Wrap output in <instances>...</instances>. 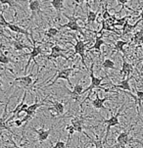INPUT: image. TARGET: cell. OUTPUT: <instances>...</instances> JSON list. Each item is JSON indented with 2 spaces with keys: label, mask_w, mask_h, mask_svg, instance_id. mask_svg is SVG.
Returning a JSON list of instances; mask_svg holds the SVG:
<instances>
[{
  "label": "cell",
  "mask_w": 143,
  "mask_h": 148,
  "mask_svg": "<svg viewBox=\"0 0 143 148\" xmlns=\"http://www.w3.org/2000/svg\"><path fill=\"white\" fill-rule=\"evenodd\" d=\"M76 10H77V7L75 8L74 13H73L72 16H69V15H67L66 13H63L64 17H66V18L69 20V22L65 25H60V29H65V27H67V29H70L73 32H79V34H81L82 36L86 37V34L83 32V29H86V27H81L77 24L79 20H83V19L81 18V17H76Z\"/></svg>",
  "instance_id": "obj_1"
},
{
  "label": "cell",
  "mask_w": 143,
  "mask_h": 148,
  "mask_svg": "<svg viewBox=\"0 0 143 148\" xmlns=\"http://www.w3.org/2000/svg\"><path fill=\"white\" fill-rule=\"evenodd\" d=\"M89 75H90V79H91V82H90L89 86L87 87V88H84V91L83 93H85V92H88V94H87L86 98H85L83 101L81 102V109L82 111V105H83V103L85 101H86V99H89L90 96H91L92 92H93V89L94 88H99V89H102L101 87V84H102V82L103 79H104V77H97L94 76V63L92 62L91 66H90V72H89Z\"/></svg>",
  "instance_id": "obj_2"
},
{
  "label": "cell",
  "mask_w": 143,
  "mask_h": 148,
  "mask_svg": "<svg viewBox=\"0 0 143 148\" xmlns=\"http://www.w3.org/2000/svg\"><path fill=\"white\" fill-rule=\"evenodd\" d=\"M124 107H125V103H122V106H121V108H120V109L118 110V112H117L115 115H113L112 111L110 110V113L112 114V116L110 117V119L104 120V121H103V123L107 124V127H106V135H105V138H104V143H105V144L107 143L108 137H109V135H110V130H111V127H116V126H119V125H120L119 117L122 115V113H121V112L122 111Z\"/></svg>",
  "instance_id": "obj_3"
},
{
  "label": "cell",
  "mask_w": 143,
  "mask_h": 148,
  "mask_svg": "<svg viewBox=\"0 0 143 148\" xmlns=\"http://www.w3.org/2000/svg\"><path fill=\"white\" fill-rule=\"evenodd\" d=\"M133 129V127H131L129 130L127 132H121L119 135L117 136V141H116V145L113 146L112 148H125V146L127 144H129V142H136V143H141L142 140H137L134 139L132 137L129 136L130 132Z\"/></svg>",
  "instance_id": "obj_4"
},
{
  "label": "cell",
  "mask_w": 143,
  "mask_h": 148,
  "mask_svg": "<svg viewBox=\"0 0 143 148\" xmlns=\"http://www.w3.org/2000/svg\"><path fill=\"white\" fill-rule=\"evenodd\" d=\"M31 41H32V50L29 53H25L23 56H29V60H27V65H26V68H25L24 70V74H26L27 72V69H29V64H31V60L34 62V64L37 65V62L36 61V58L37 56H39V55H42V49L40 46H37L36 45V39L34 38V36H32V32H31Z\"/></svg>",
  "instance_id": "obj_5"
},
{
  "label": "cell",
  "mask_w": 143,
  "mask_h": 148,
  "mask_svg": "<svg viewBox=\"0 0 143 148\" xmlns=\"http://www.w3.org/2000/svg\"><path fill=\"white\" fill-rule=\"evenodd\" d=\"M75 68L76 66L74 67H71V68H65V69H62V70H59V71L56 72V77H54V81L51 82L50 84L46 85V86H44L45 88H47V87L51 86V85H54L55 82L57 81H59V79H66L69 82V84L72 86V82L70 81V76L72 75V73L75 71Z\"/></svg>",
  "instance_id": "obj_6"
},
{
  "label": "cell",
  "mask_w": 143,
  "mask_h": 148,
  "mask_svg": "<svg viewBox=\"0 0 143 148\" xmlns=\"http://www.w3.org/2000/svg\"><path fill=\"white\" fill-rule=\"evenodd\" d=\"M75 39H76V44H73L74 45V49H75V55H79L81 59V63L82 66L86 68V63H85V46H86V41L85 40H79V39L77 38L76 36H74Z\"/></svg>",
  "instance_id": "obj_7"
},
{
  "label": "cell",
  "mask_w": 143,
  "mask_h": 148,
  "mask_svg": "<svg viewBox=\"0 0 143 148\" xmlns=\"http://www.w3.org/2000/svg\"><path fill=\"white\" fill-rule=\"evenodd\" d=\"M50 50H51L50 54L45 56L46 57V62H48L49 60H51V59H57V58H64L66 61H69V58H68L66 55H64V52H69L67 49H63L58 44H54ZM46 62H45V63H46Z\"/></svg>",
  "instance_id": "obj_8"
},
{
  "label": "cell",
  "mask_w": 143,
  "mask_h": 148,
  "mask_svg": "<svg viewBox=\"0 0 143 148\" xmlns=\"http://www.w3.org/2000/svg\"><path fill=\"white\" fill-rule=\"evenodd\" d=\"M32 77H34V74L31 72V74L29 75H27V76H23V77H16V79H14V81L12 82H10V84H15L16 82H19V84H21L23 86L25 87H29V86H34V84L37 82V81H34L32 79Z\"/></svg>",
  "instance_id": "obj_9"
},
{
  "label": "cell",
  "mask_w": 143,
  "mask_h": 148,
  "mask_svg": "<svg viewBox=\"0 0 143 148\" xmlns=\"http://www.w3.org/2000/svg\"><path fill=\"white\" fill-rule=\"evenodd\" d=\"M65 88L67 89V92L68 94L70 95L71 99L75 100V101L79 102V98H81V95L83 94V91H84V88H83V85L81 82H77L76 85L73 87V90H69L65 86Z\"/></svg>",
  "instance_id": "obj_10"
},
{
  "label": "cell",
  "mask_w": 143,
  "mask_h": 148,
  "mask_svg": "<svg viewBox=\"0 0 143 148\" xmlns=\"http://www.w3.org/2000/svg\"><path fill=\"white\" fill-rule=\"evenodd\" d=\"M87 118H90V116H88ZM85 119H86V118L83 116V113H82V111H81V114L79 115V116L74 117L71 120V125L75 127V130L77 132H79V134H83L84 135H85V134L82 132V129H83Z\"/></svg>",
  "instance_id": "obj_11"
},
{
  "label": "cell",
  "mask_w": 143,
  "mask_h": 148,
  "mask_svg": "<svg viewBox=\"0 0 143 148\" xmlns=\"http://www.w3.org/2000/svg\"><path fill=\"white\" fill-rule=\"evenodd\" d=\"M94 93H95V99L91 101V104H92V106H93V108H95V109H97V110L103 109V110H105V111H107L108 109L104 106V103L107 100H112V98L111 97H104V98H101L97 91H94Z\"/></svg>",
  "instance_id": "obj_12"
},
{
  "label": "cell",
  "mask_w": 143,
  "mask_h": 148,
  "mask_svg": "<svg viewBox=\"0 0 143 148\" xmlns=\"http://www.w3.org/2000/svg\"><path fill=\"white\" fill-rule=\"evenodd\" d=\"M29 8L31 12V18L29 19L31 21V20L34 18V16L41 14V1H38V0L29 1Z\"/></svg>",
  "instance_id": "obj_13"
},
{
  "label": "cell",
  "mask_w": 143,
  "mask_h": 148,
  "mask_svg": "<svg viewBox=\"0 0 143 148\" xmlns=\"http://www.w3.org/2000/svg\"><path fill=\"white\" fill-rule=\"evenodd\" d=\"M86 6H87V11H86V25L85 26H89V25H92L94 24V22L96 21V18H97V15H98L100 9L96 10V11H92L89 7V3L88 1H86Z\"/></svg>",
  "instance_id": "obj_14"
},
{
  "label": "cell",
  "mask_w": 143,
  "mask_h": 148,
  "mask_svg": "<svg viewBox=\"0 0 143 148\" xmlns=\"http://www.w3.org/2000/svg\"><path fill=\"white\" fill-rule=\"evenodd\" d=\"M7 27H8L10 31L16 32V34H24V36L27 37V40H29V42H31V39H29V36H31V32H29L27 31V29H24L23 27H21L20 26H18V25L13 24V23H9V24L7 25Z\"/></svg>",
  "instance_id": "obj_15"
},
{
  "label": "cell",
  "mask_w": 143,
  "mask_h": 148,
  "mask_svg": "<svg viewBox=\"0 0 143 148\" xmlns=\"http://www.w3.org/2000/svg\"><path fill=\"white\" fill-rule=\"evenodd\" d=\"M12 36V38H13L11 40V44H12V46H13L14 50H16V51H21V50H24V49H29L31 51L32 50L31 47L25 44L24 42L22 41V39L18 38V37H15L13 36Z\"/></svg>",
  "instance_id": "obj_16"
},
{
  "label": "cell",
  "mask_w": 143,
  "mask_h": 148,
  "mask_svg": "<svg viewBox=\"0 0 143 148\" xmlns=\"http://www.w3.org/2000/svg\"><path fill=\"white\" fill-rule=\"evenodd\" d=\"M132 72H133V66H132V64H130L129 62L125 61V57L122 56V65L121 71H120V74L122 75V77H124L122 79H125V77H130V74H131Z\"/></svg>",
  "instance_id": "obj_17"
},
{
  "label": "cell",
  "mask_w": 143,
  "mask_h": 148,
  "mask_svg": "<svg viewBox=\"0 0 143 148\" xmlns=\"http://www.w3.org/2000/svg\"><path fill=\"white\" fill-rule=\"evenodd\" d=\"M46 99L47 98H44L43 100H42L41 103H38V102H37V96L34 97V103L31 104V105H29L27 109L26 110V112H25V113H26V115H31V116H34V115H36V110L38 109L39 107L46 105V104L44 103L45 100H46Z\"/></svg>",
  "instance_id": "obj_18"
},
{
  "label": "cell",
  "mask_w": 143,
  "mask_h": 148,
  "mask_svg": "<svg viewBox=\"0 0 143 148\" xmlns=\"http://www.w3.org/2000/svg\"><path fill=\"white\" fill-rule=\"evenodd\" d=\"M34 130L37 134V139H38L39 143H42V142H44L45 140H47V138H48L50 134H51V129H50V130H45V129H43V127H42L41 129H39V130L34 129Z\"/></svg>",
  "instance_id": "obj_19"
},
{
  "label": "cell",
  "mask_w": 143,
  "mask_h": 148,
  "mask_svg": "<svg viewBox=\"0 0 143 148\" xmlns=\"http://www.w3.org/2000/svg\"><path fill=\"white\" fill-rule=\"evenodd\" d=\"M98 34V32H97ZM103 37H104V34H99V36H95V40L93 46L89 47L88 50H95L98 53H100V50H101V46L103 44H106V42L103 40Z\"/></svg>",
  "instance_id": "obj_20"
},
{
  "label": "cell",
  "mask_w": 143,
  "mask_h": 148,
  "mask_svg": "<svg viewBox=\"0 0 143 148\" xmlns=\"http://www.w3.org/2000/svg\"><path fill=\"white\" fill-rule=\"evenodd\" d=\"M27 96V90L26 89L24 92V96H23V98H22V101L17 105V107L15 108V109H13L11 112H10V115H12V116L14 115V116H16V117H20V112H21V110L23 108L26 106V103H25V102H26Z\"/></svg>",
  "instance_id": "obj_21"
},
{
  "label": "cell",
  "mask_w": 143,
  "mask_h": 148,
  "mask_svg": "<svg viewBox=\"0 0 143 148\" xmlns=\"http://www.w3.org/2000/svg\"><path fill=\"white\" fill-rule=\"evenodd\" d=\"M49 102L52 104V107L48 108L49 111H55L57 115H62L64 113V103L63 102L57 101V100H55V101L49 100Z\"/></svg>",
  "instance_id": "obj_22"
},
{
  "label": "cell",
  "mask_w": 143,
  "mask_h": 148,
  "mask_svg": "<svg viewBox=\"0 0 143 148\" xmlns=\"http://www.w3.org/2000/svg\"><path fill=\"white\" fill-rule=\"evenodd\" d=\"M131 76L130 77H127V79H122L121 82L118 84H112V86L114 88H121V89H124V90H127L129 92L131 91V88H130V85H129V81L131 79Z\"/></svg>",
  "instance_id": "obj_23"
},
{
  "label": "cell",
  "mask_w": 143,
  "mask_h": 148,
  "mask_svg": "<svg viewBox=\"0 0 143 148\" xmlns=\"http://www.w3.org/2000/svg\"><path fill=\"white\" fill-rule=\"evenodd\" d=\"M129 41H125V40H118V41H116V42H115V44H114V48H113V52L111 53V56L116 51H118V52L121 51L122 54H125V50L124 49V47L127 44H129Z\"/></svg>",
  "instance_id": "obj_24"
},
{
  "label": "cell",
  "mask_w": 143,
  "mask_h": 148,
  "mask_svg": "<svg viewBox=\"0 0 143 148\" xmlns=\"http://www.w3.org/2000/svg\"><path fill=\"white\" fill-rule=\"evenodd\" d=\"M134 90H135V92H136L134 101H135V104L137 105V114H138V116H139V108H141V105H142L141 103L143 102V91L142 90H139L136 86L134 87Z\"/></svg>",
  "instance_id": "obj_25"
},
{
  "label": "cell",
  "mask_w": 143,
  "mask_h": 148,
  "mask_svg": "<svg viewBox=\"0 0 143 148\" xmlns=\"http://www.w3.org/2000/svg\"><path fill=\"white\" fill-rule=\"evenodd\" d=\"M0 62H1V65H2V68H3L5 65L9 64V63H14L16 64L17 62L14 61V60L11 59V57H9L5 52L3 51V49L0 50Z\"/></svg>",
  "instance_id": "obj_26"
},
{
  "label": "cell",
  "mask_w": 143,
  "mask_h": 148,
  "mask_svg": "<svg viewBox=\"0 0 143 148\" xmlns=\"http://www.w3.org/2000/svg\"><path fill=\"white\" fill-rule=\"evenodd\" d=\"M141 21H142V20H140V19H139L138 21H136V23H135L134 25H130V24H129V21H127V22L125 24V26L122 27V32H124V34H130V32L133 31L135 27H136L137 25H138Z\"/></svg>",
  "instance_id": "obj_27"
},
{
  "label": "cell",
  "mask_w": 143,
  "mask_h": 148,
  "mask_svg": "<svg viewBox=\"0 0 143 148\" xmlns=\"http://www.w3.org/2000/svg\"><path fill=\"white\" fill-rule=\"evenodd\" d=\"M101 67L103 68V69L105 70V71H106V70H109V69H112V70H117L116 66H115L114 61H113V60H111L110 58L105 59L104 61L102 62Z\"/></svg>",
  "instance_id": "obj_28"
},
{
  "label": "cell",
  "mask_w": 143,
  "mask_h": 148,
  "mask_svg": "<svg viewBox=\"0 0 143 148\" xmlns=\"http://www.w3.org/2000/svg\"><path fill=\"white\" fill-rule=\"evenodd\" d=\"M50 4L58 13H60L64 9V1L63 0H52V1H50Z\"/></svg>",
  "instance_id": "obj_29"
},
{
  "label": "cell",
  "mask_w": 143,
  "mask_h": 148,
  "mask_svg": "<svg viewBox=\"0 0 143 148\" xmlns=\"http://www.w3.org/2000/svg\"><path fill=\"white\" fill-rule=\"evenodd\" d=\"M131 41H133V43L135 44H140L141 42H143V27L140 31L136 32L133 34L131 38Z\"/></svg>",
  "instance_id": "obj_30"
},
{
  "label": "cell",
  "mask_w": 143,
  "mask_h": 148,
  "mask_svg": "<svg viewBox=\"0 0 143 148\" xmlns=\"http://www.w3.org/2000/svg\"><path fill=\"white\" fill-rule=\"evenodd\" d=\"M58 34H59V29H57V27H48V29L44 32L45 36H48V37H54V36H56Z\"/></svg>",
  "instance_id": "obj_31"
},
{
  "label": "cell",
  "mask_w": 143,
  "mask_h": 148,
  "mask_svg": "<svg viewBox=\"0 0 143 148\" xmlns=\"http://www.w3.org/2000/svg\"><path fill=\"white\" fill-rule=\"evenodd\" d=\"M70 139H71V135H68V139L66 143L64 141H61V140H57V142L52 148H68L70 144Z\"/></svg>",
  "instance_id": "obj_32"
},
{
  "label": "cell",
  "mask_w": 143,
  "mask_h": 148,
  "mask_svg": "<svg viewBox=\"0 0 143 148\" xmlns=\"http://www.w3.org/2000/svg\"><path fill=\"white\" fill-rule=\"evenodd\" d=\"M108 2H105V8H104V12H103L102 14V20L103 21H106V20H109L110 18H112L111 14L109 13V11H108Z\"/></svg>",
  "instance_id": "obj_33"
},
{
  "label": "cell",
  "mask_w": 143,
  "mask_h": 148,
  "mask_svg": "<svg viewBox=\"0 0 143 148\" xmlns=\"http://www.w3.org/2000/svg\"><path fill=\"white\" fill-rule=\"evenodd\" d=\"M8 24H9V22H7L6 19H5V17L3 15V11H1V13H0V26H1L2 29H3V27H7Z\"/></svg>",
  "instance_id": "obj_34"
},
{
  "label": "cell",
  "mask_w": 143,
  "mask_h": 148,
  "mask_svg": "<svg viewBox=\"0 0 143 148\" xmlns=\"http://www.w3.org/2000/svg\"><path fill=\"white\" fill-rule=\"evenodd\" d=\"M65 129H66L68 132H69V134H68V135H71V136L75 134V132H76V130H75V127H73L72 125H67Z\"/></svg>",
  "instance_id": "obj_35"
},
{
  "label": "cell",
  "mask_w": 143,
  "mask_h": 148,
  "mask_svg": "<svg viewBox=\"0 0 143 148\" xmlns=\"http://www.w3.org/2000/svg\"><path fill=\"white\" fill-rule=\"evenodd\" d=\"M8 139L11 141V143L12 145H13V148H24V147H22V146H19V145H17L16 144V142L14 141L13 138H12V136H8Z\"/></svg>",
  "instance_id": "obj_36"
},
{
  "label": "cell",
  "mask_w": 143,
  "mask_h": 148,
  "mask_svg": "<svg viewBox=\"0 0 143 148\" xmlns=\"http://www.w3.org/2000/svg\"><path fill=\"white\" fill-rule=\"evenodd\" d=\"M127 2H129L127 0H118V3H119L120 5H122V10L125 9V5H127Z\"/></svg>",
  "instance_id": "obj_37"
},
{
  "label": "cell",
  "mask_w": 143,
  "mask_h": 148,
  "mask_svg": "<svg viewBox=\"0 0 143 148\" xmlns=\"http://www.w3.org/2000/svg\"><path fill=\"white\" fill-rule=\"evenodd\" d=\"M12 124H14V125H16L17 127H21L23 124H24V122H23V120H16L15 122H13Z\"/></svg>",
  "instance_id": "obj_38"
},
{
  "label": "cell",
  "mask_w": 143,
  "mask_h": 148,
  "mask_svg": "<svg viewBox=\"0 0 143 148\" xmlns=\"http://www.w3.org/2000/svg\"><path fill=\"white\" fill-rule=\"evenodd\" d=\"M139 19L143 21V10H142L141 12H140V14H139Z\"/></svg>",
  "instance_id": "obj_39"
},
{
  "label": "cell",
  "mask_w": 143,
  "mask_h": 148,
  "mask_svg": "<svg viewBox=\"0 0 143 148\" xmlns=\"http://www.w3.org/2000/svg\"><path fill=\"white\" fill-rule=\"evenodd\" d=\"M79 143H81V148H84L83 146H82V142H81V136H79Z\"/></svg>",
  "instance_id": "obj_40"
},
{
  "label": "cell",
  "mask_w": 143,
  "mask_h": 148,
  "mask_svg": "<svg viewBox=\"0 0 143 148\" xmlns=\"http://www.w3.org/2000/svg\"><path fill=\"white\" fill-rule=\"evenodd\" d=\"M142 63H143V58H142Z\"/></svg>",
  "instance_id": "obj_41"
},
{
  "label": "cell",
  "mask_w": 143,
  "mask_h": 148,
  "mask_svg": "<svg viewBox=\"0 0 143 148\" xmlns=\"http://www.w3.org/2000/svg\"><path fill=\"white\" fill-rule=\"evenodd\" d=\"M136 148H138V147H136Z\"/></svg>",
  "instance_id": "obj_42"
}]
</instances>
